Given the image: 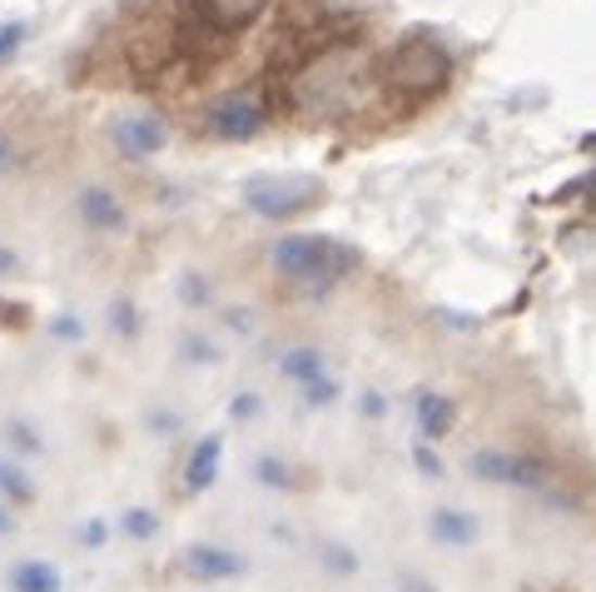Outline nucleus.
<instances>
[{
  "label": "nucleus",
  "mask_w": 596,
  "mask_h": 592,
  "mask_svg": "<svg viewBox=\"0 0 596 592\" xmlns=\"http://www.w3.org/2000/svg\"><path fill=\"white\" fill-rule=\"evenodd\" d=\"M383 60L363 46V36H308L299 55L279 71L274 85V110H283L299 125L333 130V125H358L383 105Z\"/></svg>",
  "instance_id": "nucleus-1"
},
{
  "label": "nucleus",
  "mask_w": 596,
  "mask_h": 592,
  "mask_svg": "<svg viewBox=\"0 0 596 592\" xmlns=\"http://www.w3.org/2000/svg\"><path fill=\"white\" fill-rule=\"evenodd\" d=\"M269 264L299 289H333L358 269V249L333 235H279V244H269Z\"/></svg>",
  "instance_id": "nucleus-2"
},
{
  "label": "nucleus",
  "mask_w": 596,
  "mask_h": 592,
  "mask_svg": "<svg viewBox=\"0 0 596 592\" xmlns=\"http://www.w3.org/2000/svg\"><path fill=\"white\" fill-rule=\"evenodd\" d=\"M447 80H453V60L428 36L397 40L383 55V85L393 100H433V96H443Z\"/></svg>",
  "instance_id": "nucleus-3"
},
{
  "label": "nucleus",
  "mask_w": 596,
  "mask_h": 592,
  "mask_svg": "<svg viewBox=\"0 0 596 592\" xmlns=\"http://www.w3.org/2000/svg\"><path fill=\"white\" fill-rule=\"evenodd\" d=\"M269 119H274V100H264L258 90L244 85V90H224V96H214L199 110V130L224 144H249L269 130Z\"/></svg>",
  "instance_id": "nucleus-4"
},
{
  "label": "nucleus",
  "mask_w": 596,
  "mask_h": 592,
  "mask_svg": "<svg viewBox=\"0 0 596 592\" xmlns=\"http://www.w3.org/2000/svg\"><path fill=\"white\" fill-rule=\"evenodd\" d=\"M324 200V179L318 175H254L244 179V204L258 219H299L318 210Z\"/></svg>",
  "instance_id": "nucleus-5"
},
{
  "label": "nucleus",
  "mask_w": 596,
  "mask_h": 592,
  "mask_svg": "<svg viewBox=\"0 0 596 592\" xmlns=\"http://www.w3.org/2000/svg\"><path fill=\"white\" fill-rule=\"evenodd\" d=\"M468 474L497 488H527V493H551V483H557L547 463L517 449H478L468 458Z\"/></svg>",
  "instance_id": "nucleus-6"
},
{
  "label": "nucleus",
  "mask_w": 596,
  "mask_h": 592,
  "mask_svg": "<svg viewBox=\"0 0 596 592\" xmlns=\"http://www.w3.org/2000/svg\"><path fill=\"white\" fill-rule=\"evenodd\" d=\"M269 11H274V0H179V15L210 25L214 36H229V40L254 30Z\"/></svg>",
  "instance_id": "nucleus-7"
},
{
  "label": "nucleus",
  "mask_w": 596,
  "mask_h": 592,
  "mask_svg": "<svg viewBox=\"0 0 596 592\" xmlns=\"http://www.w3.org/2000/svg\"><path fill=\"white\" fill-rule=\"evenodd\" d=\"M179 572L194 582H239L249 578V557L224 543H189L179 553Z\"/></svg>",
  "instance_id": "nucleus-8"
},
{
  "label": "nucleus",
  "mask_w": 596,
  "mask_h": 592,
  "mask_svg": "<svg viewBox=\"0 0 596 592\" xmlns=\"http://www.w3.org/2000/svg\"><path fill=\"white\" fill-rule=\"evenodd\" d=\"M110 140H115V150L125 154V160H150V154H160L164 144H169V130H164V119H154V115H125L110 125Z\"/></svg>",
  "instance_id": "nucleus-9"
},
{
  "label": "nucleus",
  "mask_w": 596,
  "mask_h": 592,
  "mask_svg": "<svg viewBox=\"0 0 596 592\" xmlns=\"http://www.w3.org/2000/svg\"><path fill=\"white\" fill-rule=\"evenodd\" d=\"M219 468H224V439L219 433H204V439L185 453V468H179V488H185V497L210 493V488L219 483Z\"/></svg>",
  "instance_id": "nucleus-10"
},
{
  "label": "nucleus",
  "mask_w": 596,
  "mask_h": 592,
  "mask_svg": "<svg viewBox=\"0 0 596 592\" xmlns=\"http://www.w3.org/2000/svg\"><path fill=\"white\" fill-rule=\"evenodd\" d=\"M75 214H80V225L94 229V235H119V229L129 225L125 204H119L105 185H85V190L75 194Z\"/></svg>",
  "instance_id": "nucleus-11"
},
{
  "label": "nucleus",
  "mask_w": 596,
  "mask_h": 592,
  "mask_svg": "<svg viewBox=\"0 0 596 592\" xmlns=\"http://www.w3.org/2000/svg\"><path fill=\"white\" fill-rule=\"evenodd\" d=\"M413 424H418V439L428 443H443L457 424V403L447 393H433V389H418L413 393Z\"/></svg>",
  "instance_id": "nucleus-12"
},
{
  "label": "nucleus",
  "mask_w": 596,
  "mask_h": 592,
  "mask_svg": "<svg viewBox=\"0 0 596 592\" xmlns=\"http://www.w3.org/2000/svg\"><path fill=\"white\" fill-rule=\"evenodd\" d=\"M5 588L11 592H65V572L50 557H15L11 572H5Z\"/></svg>",
  "instance_id": "nucleus-13"
},
{
  "label": "nucleus",
  "mask_w": 596,
  "mask_h": 592,
  "mask_svg": "<svg viewBox=\"0 0 596 592\" xmlns=\"http://www.w3.org/2000/svg\"><path fill=\"white\" fill-rule=\"evenodd\" d=\"M478 518L462 508H438L433 518H428V538H433L438 547H472L478 543Z\"/></svg>",
  "instance_id": "nucleus-14"
},
{
  "label": "nucleus",
  "mask_w": 596,
  "mask_h": 592,
  "mask_svg": "<svg viewBox=\"0 0 596 592\" xmlns=\"http://www.w3.org/2000/svg\"><path fill=\"white\" fill-rule=\"evenodd\" d=\"M254 483L269 488V493H299V488L308 483V474L293 458H283V453H258L254 458Z\"/></svg>",
  "instance_id": "nucleus-15"
},
{
  "label": "nucleus",
  "mask_w": 596,
  "mask_h": 592,
  "mask_svg": "<svg viewBox=\"0 0 596 592\" xmlns=\"http://www.w3.org/2000/svg\"><path fill=\"white\" fill-rule=\"evenodd\" d=\"M324 374H328V354L314 344H293L279 354V379L293 383V389H304V383L324 379Z\"/></svg>",
  "instance_id": "nucleus-16"
},
{
  "label": "nucleus",
  "mask_w": 596,
  "mask_h": 592,
  "mask_svg": "<svg viewBox=\"0 0 596 592\" xmlns=\"http://www.w3.org/2000/svg\"><path fill=\"white\" fill-rule=\"evenodd\" d=\"M314 557L328 578H358V568H363L358 547L343 543V538H314Z\"/></svg>",
  "instance_id": "nucleus-17"
},
{
  "label": "nucleus",
  "mask_w": 596,
  "mask_h": 592,
  "mask_svg": "<svg viewBox=\"0 0 596 592\" xmlns=\"http://www.w3.org/2000/svg\"><path fill=\"white\" fill-rule=\"evenodd\" d=\"M0 443H5L15 458H46V433L21 414H11L5 424H0Z\"/></svg>",
  "instance_id": "nucleus-18"
},
{
  "label": "nucleus",
  "mask_w": 596,
  "mask_h": 592,
  "mask_svg": "<svg viewBox=\"0 0 596 592\" xmlns=\"http://www.w3.org/2000/svg\"><path fill=\"white\" fill-rule=\"evenodd\" d=\"M0 497H5L11 508H30V503L40 497L36 478L25 474V468H21L15 458H5V453H0Z\"/></svg>",
  "instance_id": "nucleus-19"
},
{
  "label": "nucleus",
  "mask_w": 596,
  "mask_h": 592,
  "mask_svg": "<svg viewBox=\"0 0 596 592\" xmlns=\"http://www.w3.org/2000/svg\"><path fill=\"white\" fill-rule=\"evenodd\" d=\"M115 533L129 538V543H154V538H160V508H144V503L125 508L115 518Z\"/></svg>",
  "instance_id": "nucleus-20"
},
{
  "label": "nucleus",
  "mask_w": 596,
  "mask_h": 592,
  "mask_svg": "<svg viewBox=\"0 0 596 592\" xmlns=\"http://www.w3.org/2000/svg\"><path fill=\"white\" fill-rule=\"evenodd\" d=\"M179 358H185V364H194V368H214V364H224L219 344H214L210 333H194V329H189L185 339H179Z\"/></svg>",
  "instance_id": "nucleus-21"
},
{
  "label": "nucleus",
  "mask_w": 596,
  "mask_h": 592,
  "mask_svg": "<svg viewBox=\"0 0 596 592\" xmlns=\"http://www.w3.org/2000/svg\"><path fill=\"white\" fill-rule=\"evenodd\" d=\"M144 319H140V308H135V299L119 294L110 299V333H119V339H140Z\"/></svg>",
  "instance_id": "nucleus-22"
},
{
  "label": "nucleus",
  "mask_w": 596,
  "mask_h": 592,
  "mask_svg": "<svg viewBox=\"0 0 596 592\" xmlns=\"http://www.w3.org/2000/svg\"><path fill=\"white\" fill-rule=\"evenodd\" d=\"M339 399H343V383L333 379V374H324V379H314V383L299 389V403H304V408H333Z\"/></svg>",
  "instance_id": "nucleus-23"
},
{
  "label": "nucleus",
  "mask_w": 596,
  "mask_h": 592,
  "mask_svg": "<svg viewBox=\"0 0 596 592\" xmlns=\"http://www.w3.org/2000/svg\"><path fill=\"white\" fill-rule=\"evenodd\" d=\"M408 453H413V468H418V478H428V483H443V478H447V463H443V453H438L428 439H418Z\"/></svg>",
  "instance_id": "nucleus-24"
},
{
  "label": "nucleus",
  "mask_w": 596,
  "mask_h": 592,
  "mask_svg": "<svg viewBox=\"0 0 596 592\" xmlns=\"http://www.w3.org/2000/svg\"><path fill=\"white\" fill-rule=\"evenodd\" d=\"M110 538H115V522H110V518H85V522H75V543H80L85 553H100Z\"/></svg>",
  "instance_id": "nucleus-25"
},
{
  "label": "nucleus",
  "mask_w": 596,
  "mask_h": 592,
  "mask_svg": "<svg viewBox=\"0 0 596 592\" xmlns=\"http://www.w3.org/2000/svg\"><path fill=\"white\" fill-rule=\"evenodd\" d=\"M144 428L160 433V439H179L185 433V414L179 408H144Z\"/></svg>",
  "instance_id": "nucleus-26"
},
{
  "label": "nucleus",
  "mask_w": 596,
  "mask_h": 592,
  "mask_svg": "<svg viewBox=\"0 0 596 592\" xmlns=\"http://www.w3.org/2000/svg\"><path fill=\"white\" fill-rule=\"evenodd\" d=\"M258 418H264V399H258V393H234V399H229V424H258Z\"/></svg>",
  "instance_id": "nucleus-27"
},
{
  "label": "nucleus",
  "mask_w": 596,
  "mask_h": 592,
  "mask_svg": "<svg viewBox=\"0 0 596 592\" xmlns=\"http://www.w3.org/2000/svg\"><path fill=\"white\" fill-rule=\"evenodd\" d=\"M179 299H185L189 308H210L214 304L210 279H204V274H185V279H179Z\"/></svg>",
  "instance_id": "nucleus-28"
},
{
  "label": "nucleus",
  "mask_w": 596,
  "mask_h": 592,
  "mask_svg": "<svg viewBox=\"0 0 596 592\" xmlns=\"http://www.w3.org/2000/svg\"><path fill=\"white\" fill-rule=\"evenodd\" d=\"M46 333L55 339V344H80V339H85V324L75 319V314H55V319L46 324Z\"/></svg>",
  "instance_id": "nucleus-29"
},
{
  "label": "nucleus",
  "mask_w": 596,
  "mask_h": 592,
  "mask_svg": "<svg viewBox=\"0 0 596 592\" xmlns=\"http://www.w3.org/2000/svg\"><path fill=\"white\" fill-rule=\"evenodd\" d=\"M21 40H25V25L21 21H0V65L21 50Z\"/></svg>",
  "instance_id": "nucleus-30"
},
{
  "label": "nucleus",
  "mask_w": 596,
  "mask_h": 592,
  "mask_svg": "<svg viewBox=\"0 0 596 592\" xmlns=\"http://www.w3.org/2000/svg\"><path fill=\"white\" fill-rule=\"evenodd\" d=\"M358 414L368 418V424H378V418H388V399L378 389H363L358 393Z\"/></svg>",
  "instance_id": "nucleus-31"
},
{
  "label": "nucleus",
  "mask_w": 596,
  "mask_h": 592,
  "mask_svg": "<svg viewBox=\"0 0 596 592\" xmlns=\"http://www.w3.org/2000/svg\"><path fill=\"white\" fill-rule=\"evenodd\" d=\"M224 324L234 333H254V308H224Z\"/></svg>",
  "instance_id": "nucleus-32"
},
{
  "label": "nucleus",
  "mask_w": 596,
  "mask_h": 592,
  "mask_svg": "<svg viewBox=\"0 0 596 592\" xmlns=\"http://www.w3.org/2000/svg\"><path fill=\"white\" fill-rule=\"evenodd\" d=\"M397 592H438L422 572H397Z\"/></svg>",
  "instance_id": "nucleus-33"
},
{
  "label": "nucleus",
  "mask_w": 596,
  "mask_h": 592,
  "mask_svg": "<svg viewBox=\"0 0 596 592\" xmlns=\"http://www.w3.org/2000/svg\"><path fill=\"white\" fill-rule=\"evenodd\" d=\"M21 165V150H15L11 135H0V169H15Z\"/></svg>",
  "instance_id": "nucleus-34"
},
{
  "label": "nucleus",
  "mask_w": 596,
  "mask_h": 592,
  "mask_svg": "<svg viewBox=\"0 0 596 592\" xmlns=\"http://www.w3.org/2000/svg\"><path fill=\"white\" fill-rule=\"evenodd\" d=\"M21 269V260H15V249H5L0 244V279H5V274H15Z\"/></svg>",
  "instance_id": "nucleus-35"
},
{
  "label": "nucleus",
  "mask_w": 596,
  "mask_h": 592,
  "mask_svg": "<svg viewBox=\"0 0 596 592\" xmlns=\"http://www.w3.org/2000/svg\"><path fill=\"white\" fill-rule=\"evenodd\" d=\"M15 533V518H11V503L0 497V538H11Z\"/></svg>",
  "instance_id": "nucleus-36"
}]
</instances>
